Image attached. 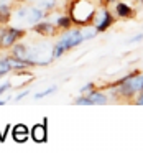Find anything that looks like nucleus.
<instances>
[{
	"mask_svg": "<svg viewBox=\"0 0 143 153\" xmlns=\"http://www.w3.org/2000/svg\"><path fill=\"white\" fill-rule=\"evenodd\" d=\"M12 17L10 5H0V22H7Z\"/></svg>",
	"mask_w": 143,
	"mask_h": 153,
	"instance_id": "13",
	"label": "nucleus"
},
{
	"mask_svg": "<svg viewBox=\"0 0 143 153\" xmlns=\"http://www.w3.org/2000/svg\"><path fill=\"white\" fill-rule=\"evenodd\" d=\"M36 5L46 12V10L54 8V5H56V0H36Z\"/></svg>",
	"mask_w": 143,
	"mask_h": 153,
	"instance_id": "14",
	"label": "nucleus"
},
{
	"mask_svg": "<svg viewBox=\"0 0 143 153\" xmlns=\"http://www.w3.org/2000/svg\"><path fill=\"white\" fill-rule=\"evenodd\" d=\"M54 91H56V86H53V87H50V89H46V91H43V92H38L36 96V99H41V97H46V96H50V94H53Z\"/></svg>",
	"mask_w": 143,
	"mask_h": 153,
	"instance_id": "16",
	"label": "nucleus"
},
{
	"mask_svg": "<svg viewBox=\"0 0 143 153\" xmlns=\"http://www.w3.org/2000/svg\"><path fill=\"white\" fill-rule=\"evenodd\" d=\"M140 91H143V74H132L123 77L117 87V94L125 99L136 96Z\"/></svg>",
	"mask_w": 143,
	"mask_h": 153,
	"instance_id": "3",
	"label": "nucleus"
},
{
	"mask_svg": "<svg viewBox=\"0 0 143 153\" xmlns=\"http://www.w3.org/2000/svg\"><path fill=\"white\" fill-rule=\"evenodd\" d=\"M4 104H5V100H0V105H4Z\"/></svg>",
	"mask_w": 143,
	"mask_h": 153,
	"instance_id": "24",
	"label": "nucleus"
},
{
	"mask_svg": "<svg viewBox=\"0 0 143 153\" xmlns=\"http://www.w3.org/2000/svg\"><path fill=\"white\" fill-rule=\"evenodd\" d=\"M138 2H140V4H142V5H143V0H138Z\"/></svg>",
	"mask_w": 143,
	"mask_h": 153,
	"instance_id": "26",
	"label": "nucleus"
},
{
	"mask_svg": "<svg viewBox=\"0 0 143 153\" xmlns=\"http://www.w3.org/2000/svg\"><path fill=\"white\" fill-rule=\"evenodd\" d=\"M10 69H12V64H10V59H8V58H5V59H0V76L7 74Z\"/></svg>",
	"mask_w": 143,
	"mask_h": 153,
	"instance_id": "15",
	"label": "nucleus"
},
{
	"mask_svg": "<svg viewBox=\"0 0 143 153\" xmlns=\"http://www.w3.org/2000/svg\"><path fill=\"white\" fill-rule=\"evenodd\" d=\"M84 35H82V28H69L64 31V35L58 40V43L53 46V58H59L66 53L71 48L79 46L81 43H84Z\"/></svg>",
	"mask_w": 143,
	"mask_h": 153,
	"instance_id": "1",
	"label": "nucleus"
},
{
	"mask_svg": "<svg viewBox=\"0 0 143 153\" xmlns=\"http://www.w3.org/2000/svg\"><path fill=\"white\" fill-rule=\"evenodd\" d=\"M119 0H105V5H110V4H117Z\"/></svg>",
	"mask_w": 143,
	"mask_h": 153,
	"instance_id": "23",
	"label": "nucleus"
},
{
	"mask_svg": "<svg viewBox=\"0 0 143 153\" xmlns=\"http://www.w3.org/2000/svg\"><path fill=\"white\" fill-rule=\"evenodd\" d=\"M113 15H115V17H119V18L127 20V18H132L133 15H135V10H133L128 4L120 2V0H119V2L115 4V8H113Z\"/></svg>",
	"mask_w": 143,
	"mask_h": 153,
	"instance_id": "6",
	"label": "nucleus"
},
{
	"mask_svg": "<svg viewBox=\"0 0 143 153\" xmlns=\"http://www.w3.org/2000/svg\"><path fill=\"white\" fill-rule=\"evenodd\" d=\"M96 15V5L92 0H74L71 5L69 17L77 25H89Z\"/></svg>",
	"mask_w": 143,
	"mask_h": 153,
	"instance_id": "2",
	"label": "nucleus"
},
{
	"mask_svg": "<svg viewBox=\"0 0 143 153\" xmlns=\"http://www.w3.org/2000/svg\"><path fill=\"white\" fill-rule=\"evenodd\" d=\"M33 30L36 31V33L43 35V36H50V35H53L54 31H56V25H54L53 22H43L41 20L40 23L33 25Z\"/></svg>",
	"mask_w": 143,
	"mask_h": 153,
	"instance_id": "9",
	"label": "nucleus"
},
{
	"mask_svg": "<svg viewBox=\"0 0 143 153\" xmlns=\"http://www.w3.org/2000/svg\"><path fill=\"white\" fill-rule=\"evenodd\" d=\"M76 104L77 105H92V102L89 100L87 96H82V97H79V99H76Z\"/></svg>",
	"mask_w": 143,
	"mask_h": 153,
	"instance_id": "17",
	"label": "nucleus"
},
{
	"mask_svg": "<svg viewBox=\"0 0 143 153\" xmlns=\"http://www.w3.org/2000/svg\"><path fill=\"white\" fill-rule=\"evenodd\" d=\"M15 2H27V0H15Z\"/></svg>",
	"mask_w": 143,
	"mask_h": 153,
	"instance_id": "25",
	"label": "nucleus"
},
{
	"mask_svg": "<svg viewBox=\"0 0 143 153\" xmlns=\"http://www.w3.org/2000/svg\"><path fill=\"white\" fill-rule=\"evenodd\" d=\"M12 56L20 59V61H25V63L31 64L30 63V50H28L25 45H13V48H12Z\"/></svg>",
	"mask_w": 143,
	"mask_h": 153,
	"instance_id": "8",
	"label": "nucleus"
},
{
	"mask_svg": "<svg viewBox=\"0 0 143 153\" xmlns=\"http://www.w3.org/2000/svg\"><path fill=\"white\" fill-rule=\"evenodd\" d=\"M135 104H138V105H143V91H140V92L135 96Z\"/></svg>",
	"mask_w": 143,
	"mask_h": 153,
	"instance_id": "19",
	"label": "nucleus"
},
{
	"mask_svg": "<svg viewBox=\"0 0 143 153\" xmlns=\"http://www.w3.org/2000/svg\"><path fill=\"white\" fill-rule=\"evenodd\" d=\"M8 87H10V84H8V82H7V84H4V86L0 87V94H4V92H5V91H7V89H8Z\"/></svg>",
	"mask_w": 143,
	"mask_h": 153,
	"instance_id": "21",
	"label": "nucleus"
},
{
	"mask_svg": "<svg viewBox=\"0 0 143 153\" xmlns=\"http://www.w3.org/2000/svg\"><path fill=\"white\" fill-rule=\"evenodd\" d=\"M35 2H36V0H35Z\"/></svg>",
	"mask_w": 143,
	"mask_h": 153,
	"instance_id": "27",
	"label": "nucleus"
},
{
	"mask_svg": "<svg viewBox=\"0 0 143 153\" xmlns=\"http://www.w3.org/2000/svg\"><path fill=\"white\" fill-rule=\"evenodd\" d=\"M53 23L56 25L58 30H64V31H66V30H69V28L73 27L74 22H73V18H71L69 15H58L56 20H54Z\"/></svg>",
	"mask_w": 143,
	"mask_h": 153,
	"instance_id": "10",
	"label": "nucleus"
},
{
	"mask_svg": "<svg viewBox=\"0 0 143 153\" xmlns=\"http://www.w3.org/2000/svg\"><path fill=\"white\" fill-rule=\"evenodd\" d=\"M44 15H46V12H44L43 8H40L38 5H36V7H30V8H28L27 23H30V25H36V23H40V22L44 18Z\"/></svg>",
	"mask_w": 143,
	"mask_h": 153,
	"instance_id": "7",
	"label": "nucleus"
},
{
	"mask_svg": "<svg viewBox=\"0 0 143 153\" xmlns=\"http://www.w3.org/2000/svg\"><path fill=\"white\" fill-rule=\"evenodd\" d=\"M27 94H28V91H25V92H21V94H20V96H17V100H20V99H23V97H25V96H27Z\"/></svg>",
	"mask_w": 143,
	"mask_h": 153,
	"instance_id": "22",
	"label": "nucleus"
},
{
	"mask_svg": "<svg viewBox=\"0 0 143 153\" xmlns=\"http://www.w3.org/2000/svg\"><path fill=\"white\" fill-rule=\"evenodd\" d=\"M113 22H115V17H113V13L107 7H102V8H99V10H96V15H94V18H92V25L96 27V30L99 31V33L109 30L113 25Z\"/></svg>",
	"mask_w": 143,
	"mask_h": 153,
	"instance_id": "4",
	"label": "nucleus"
},
{
	"mask_svg": "<svg viewBox=\"0 0 143 153\" xmlns=\"http://www.w3.org/2000/svg\"><path fill=\"white\" fill-rule=\"evenodd\" d=\"M143 40V33H138V35H135L133 38H130L128 40V43L132 45V43H138V41H142Z\"/></svg>",
	"mask_w": 143,
	"mask_h": 153,
	"instance_id": "18",
	"label": "nucleus"
},
{
	"mask_svg": "<svg viewBox=\"0 0 143 153\" xmlns=\"http://www.w3.org/2000/svg\"><path fill=\"white\" fill-rule=\"evenodd\" d=\"M90 89H92V84H86V86L82 87V89H81V92H90Z\"/></svg>",
	"mask_w": 143,
	"mask_h": 153,
	"instance_id": "20",
	"label": "nucleus"
},
{
	"mask_svg": "<svg viewBox=\"0 0 143 153\" xmlns=\"http://www.w3.org/2000/svg\"><path fill=\"white\" fill-rule=\"evenodd\" d=\"M25 35V30L21 28H17V27H12V28H7V30H2L0 31V46L4 48H8V46H13L18 40Z\"/></svg>",
	"mask_w": 143,
	"mask_h": 153,
	"instance_id": "5",
	"label": "nucleus"
},
{
	"mask_svg": "<svg viewBox=\"0 0 143 153\" xmlns=\"http://www.w3.org/2000/svg\"><path fill=\"white\" fill-rule=\"evenodd\" d=\"M87 97H89V100L92 102V105H105L107 104V96L102 92H97V91H90L89 94H87Z\"/></svg>",
	"mask_w": 143,
	"mask_h": 153,
	"instance_id": "11",
	"label": "nucleus"
},
{
	"mask_svg": "<svg viewBox=\"0 0 143 153\" xmlns=\"http://www.w3.org/2000/svg\"><path fill=\"white\" fill-rule=\"evenodd\" d=\"M97 33H99V31L96 30V27H89V25H84V28H82V35H84V40H92L94 36H97Z\"/></svg>",
	"mask_w": 143,
	"mask_h": 153,
	"instance_id": "12",
	"label": "nucleus"
}]
</instances>
